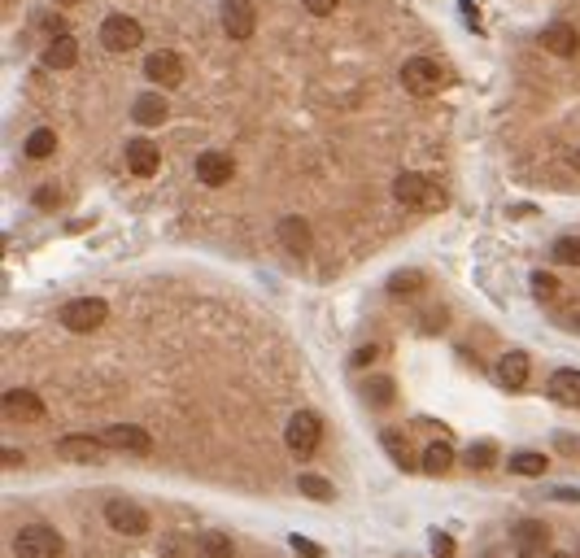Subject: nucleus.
Here are the masks:
<instances>
[{
  "label": "nucleus",
  "instance_id": "c85d7f7f",
  "mask_svg": "<svg viewBox=\"0 0 580 558\" xmlns=\"http://www.w3.org/2000/svg\"><path fill=\"white\" fill-rule=\"evenodd\" d=\"M424 289V275L419 270H398L393 279H388V292L393 297H410V292H419Z\"/></svg>",
  "mask_w": 580,
  "mask_h": 558
},
{
  "label": "nucleus",
  "instance_id": "7ed1b4c3",
  "mask_svg": "<svg viewBox=\"0 0 580 558\" xmlns=\"http://www.w3.org/2000/svg\"><path fill=\"white\" fill-rule=\"evenodd\" d=\"M402 88L410 96H432L446 88V66L437 57H410L402 66Z\"/></svg>",
  "mask_w": 580,
  "mask_h": 558
},
{
  "label": "nucleus",
  "instance_id": "1a4fd4ad",
  "mask_svg": "<svg viewBox=\"0 0 580 558\" xmlns=\"http://www.w3.org/2000/svg\"><path fill=\"white\" fill-rule=\"evenodd\" d=\"M105 524L123 536H144L149 533V511H140L135 502H123V497H118V502L105 506Z\"/></svg>",
  "mask_w": 580,
  "mask_h": 558
},
{
  "label": "nucleus",
  "instance_id": "0eeeda50",
  "mask_svg": "<svg viewBox=\"0 0 580 558\" xmlns=\"http://www.w3.org/2000/svg\"><path fill=\"white\" fill-rule=\"evenodd\" d=\"M0 410H5L9 424H40L44 419V397L31 393V388H9L0 397Z\"/></svg>",
  "mask_w": 580,
  "mask_h": 558
},
{
  "label": "nucleus",
  "instance_id": "79ce46f5",
  "mask_svg": "<svg viewBox=\"0 0 580 558\" xmlns=\"http://www.w3.org/2000/svg\"><path fill=\"white\" fill-rule=\"evenodd\" d=\"M5 5H9V0H5Z\"/></svg>",
  "mask_w": 580,
  "mask_h": 558
},
{
  "label": "nucleus",
  "instance_id": "a211bd4d",
  "mask_svg": "<svg viewBox=\"0 0 580 558\" xmlns=\"http://www.w3.org/2000/svg\"><path fill=\"white\" fill-rule=\"evenodd\" d=\"M497 380H502V388L519 393V388L528 384V354H519V349L502 354V362H497Z\"/></svg>",
  "mask_w": 580,
  "mask_h": 558
},
{
  "label": "nucleus",
  "instance_id": "39448f33",
  "mask_svg": "<svg viewBox=\"0 0 580 558\" xmlns=\"http://www.w3.org/2000/svg\"><path fill=\"white\" fill-rule=\"evenodd\" d=\"M62 328H70V332H96L105 318H110V306L101 301V297H79V301H70V306H62Z\"/></svg>",
  "mask_w": 580,
  "mask_h": 558
},
{
  "label": "nucleus",
  "instance_id": "2eb2a0df",
  "mask_svg": "<svg viewBox=\"0 0 580 558\" xmlns=\"http://www.w3.org/2000/svg\"><path fill=\"white\" fill-rule=\"evenodd\" d=\"M280 245L289 249V253H297V258H306V253H310V245H314L310 223H306V219H297V214L280 219Z\"/></svg>",
  "mask_w": 580,
  "mask_h": 558
},
{
  "label": "nucleus",
  "instance_id": "412c9836",
  "mask_svg": "<svg viewBox=\"0 0 580 558\" xmlns=\"http://www.w3.org/2000/svg\"><path fill=\"white\" fill-rule=\"evenodd\" d=\"M550 397H555L558 406L580 410V371H555V376H550Z\"/></svg>",
  "mask_w": 580,
  "mask_h": 558
},
{
  "label": "nucleus",
  "instance_id": "9d476101",
  "mask_svg": "<svg viewBox=\"0 0 580 558\" xmlns=\"http://www.w3.org/2000/svg\"><path fill=\"white\" fill-rule=\"evenodd\" d=\"M144 74L153 83H162V88H179L183 83V57H179L175 48H157V53L144 57Z\"/></svg>",
  "mask_w": 580,
  "mask_h": 558
},
{
  "label": "nucleus",
  "instance_id": "f8f14e48",
  "mask_svg": "<svg viewBox=\"0 0 580 558\" xmlns=\"http://www.w3.org/2000/svg\"><path fill=\"white\" fill-rule=\"evenodd\" d=\"M515 554L519 558H541L546 554V545L555 541L550 536V524H541V519H524V524H515Z\"/></svg>",
  "mask_w": 580,
  "mask_h": 558
},
{
  "label": "nucleus",
  "instance_id": "f03ea898",
  "mask_svg": "<svg viewBox=\"0 0 580 558\" xmlns=\"http://www.w3.org/2000/svg\"><path fill=\"white\" fill-rule=\"evenodd\" d=\"M62 550H66V541L48 524H26L14 536V554L18 558H62Z\"/></svg>",
  "mask_w": 580,
  "mask_h": 558
},
{
  "label": "nucleus",
  "instance_id": "c9c22d12",
  "mask_svg": "<svg viewBox=\"0 0 580 558\" xmlns=\"http://www.w3.org/2000/svg\"><path fill=\"white\" fill-rule=\"evenodd\" d=\"M558 454H572V458H580V436L563 432V436H558Z\"/></svg>",
  "mask_w": 580,
  "mask_h": 558
},
{
  "label": "nucleus",
  "instance_id": "20e7f679",
  "mask_svg": "<svg viewBox=\"0 0 580 558\" xmlns=\"http://www.w3.org/2000/svg\"><path fill=\"white\" fill-rule=\"evenodd\" d=\"M319 436H323V419L314 410H297L284 427V445H289L292 458H310L319 449Z\"/></svg>",
  "mask_w": 580,
  "mask_h": 558
},
{
  "label": "nucleus",
  "instance_id": "9b49d317",
  "mask_svg": "<svg viewBox=\"0 0 580 558\" xmlns=\"http://www.w3.org/2000/svg\"><path fill=\"white\" fill-rule=\"evenodd\" d=\"M219 23L231 40H249L253 26H258V14H253L249 0H219Z\"/></svg>",
  "mask_w": 580,
  "mask_h": 558
},
{
  "label": "nucleus",
  "instance_id": "a878e982",
  "mask_svg": "<svg viewBox=\"0 0 580 558\" xmlns=\"http://www.w3.org/2000/svg\"><path fill=\"white\" fill-rule=\"evenodd\" d=\"M362 402L367 406H388L393 402V380H388V376H371V380L362 384Z\"/></svg>",
  "mask_w": 580,
  "mask_h": 558
},
{
  "label": "nucleus",
  "instance_id": "ddd939ff",
  "mask_svg": "<svg viewBox=\"0 0 580 558\" xmlns=\"http://www.w3.org/2000/svg\"><path fill=\"white\" fill-rule=\"evenodd\" d=\"M101 441L110 449H123V454H149L153 449V436L144 432V427H135V424H113L101 432Z\"/></svg>",
  "mask_w": 580,
  "mask_h": 558
},
{
  "label": "nucleus",
  "instance_id": "a19ab883",
  "mask_svg": "<svg viewBox=\"0 0 580 558\" xmlns=\"http://www.w3.org/2000/svg\"><path fill=\"white\" fill-rule=\"evenodd\" d=\"M576 328H580V314H576Z\"/></svg>",
  "mask_w": 580,
  "mask_h": 558
},
{
  "label": "nucleus",
  "instance_id": "f3484780",
  "mask_svg": "<svg viewBox=\"0 0 580 558\" xmlns=\"http://www.w3.org/2000/svg\"><path fill=\"white\" fill-rule=\"evenodd\" d=\"M127 166H132V175H140V179L157 175V166H162V153H157L153 140H132V144H127Z\"/></svg>",
  "mask_w": 580,
  "mask_h": 558
},
{
  "label": "nucleus",
  "instance_id": "7c9ffc66",
  "mask_svg": "<svg viewBox=\"0 0 580 558\" xmlns=\"http://www.w3.org/2000/svg\"><path fill=\"white\" fill-rule=\"evenodd\" d=\"M555 262L558 267H580V236H563V240H558Z\"/></svg>",
  "mask_w": 580,
  "mask_h": 558
},
{
  "label": "nucleus",
  "instance_id": "f704fd0d",
  "mask_svg": "<svg viewBox=\"0 0 580 558\" xmlns=\"http://www.w3.org/2000/svg\"><path fill=\"white\" fill-rule=\"evenodd\" d=\"M301 5H306V14H314V18H328L336 9V0H301Z\"/></svg>",
  "mask_w": 580,
  "mask_h": 558
},
{
  "label": "nucleus",
  "instance_id": "72a5a7b5",
  "mask_svg": "<svg viewBox=\"0 0 580 558\" xmlns=\"http://www.w3.org/2000/svg\"><path fill=\"white\" fill-rule=\"evenodd\" d=\"M432 558H454V536L432 533Z\"/></svg>",
  "mask_w": 580,
  "mask_h": 558
},
{
  "label": "nucleus",
  "instance_id": "4468645a",
  "mask_svg": "<svg viewBox=\"0 0 580 558\" xmlns=\"http://www.w3.org/2000/svg\"><path fill=\"white\" fill-rule=\"evenodd\" d=\"M231 175H236V162L227 153H219V149L197 157V179H202L205 188H223V183H231Z\"/></svg>",
  "mask_w": 580,
  "mask_h": 558
},
{
  "label": "nucleus",
  "instance_id": "f257e3e1",
  "mask_svg": "<svg viewBox=\"0 0 580 558\" xmlns=\"http://www.w3.org/2000/svg\"><path fill=\"white\" fill-rule=\"evenodd\" d=\"M393 197H398V205H406V210H441V205H446V192H441L432 179L415 175V171H406V175L393 179Z\"/></svg>",
  "mask_w": 580,
  "mask_h": 558
},
{
  "label": "nucleus",
  "instance_id": "4c0bfd02",
  "mask_svg": "<svg viewBox=\"0 0 580 558\" xmlns=\"http://www.w3.org/2000/svg\"><path fill=\"white\" fill-rule=\"evenodd\" d=\"M35 201L44 205V210H48V205H57V188H40V192H35Z\"/></svg>",
  "mask_w": 580,
  "mask_h": 558
},
{
  "label": "nucleus",
  "instance_id": "473e14b6",
  "mask_svg": "<svg viewBox=\"0 0 580 558\" xmlns=\"http://www.w3.org/2000/svg\"><path fill=\"white\" fill-rule=\"evenodd\" d=\"M289 545L297 558H323V545H314L310 536H289Z\"/></svg>",
  "mask_w": 580,
  "mask_h": 558
},
{
  "label": "nucleus",
  "instance_id": "4be33fe9",
  "mask_svg": "<svg viewBox=\"0 0 580 558\" xmlns=\"http://www.w3.org/2000/svg\"><path fill=\"white\" fill-rule=\"evenodd\" d=\"M379 445H384V454H388V458H393L402 471L419 467V458H415V449H410V441H406L402 432H384V436H379Z\"/></svg>",
  "mask_w": 580,
  "mask_h": 558
},
{
  "label": "nucleus",
  "instance_id": "2f4dec72",
  "mask_svg": "<svg viewBox=\"0 0 580 558\" xmlns=\"http://www.w3.org/2000/svg\"><path fill=\"white\" fill-rule=\"evenodd\" d=\"M533 292H536V301H555V297H558V279H555V275H546V270H536V275H533Z\"/></svg>",
  "mask_w": 580,
  "mask_h": 558
},
{
  "label": "nucleus",
  "instance_id": "cd10ccee",
  "mask_svg": "<svg viewBox=\"0 0 580 558\" xmlns=\"http://www.w3.org/2000/svg\"><path fill=\"white\" fill-rule=\"evenodd\" d=\"M57 149V135L48 132V127H35V132L26 135V157H48Z\"/></svg>",
  "mask_w": 580,
  "mask_h": 558
},
{
  "label": "nucleus",
  "instance_id": "5701e85b",
  "mask_svg": "<svg viewBox=\"0 0 580 558\" xmlns=\"http://www.w3.org/2000/svg\"><path fill=\"white\" fill-rule=\"evenodd\" d=\"M419 467H424L428 475H446V471L454 467V445H449V441H432V445L424 449V458H419Z\"/></svg>",
  "mask_w": 580,
  "mask_h": 558
},
{
  "label": "nucleus",
  "instance_id": "bb28decb",
  "mask_svg": "<svg viewBox=\"0 0 580 558\" xmlns=\"http://www.w3.org/2000/svg\"><path fill=\"white\" fill-rule=\"evenodd\" d=\"M511 471H515V475H528V480H533V475H546V454L519 449V454L511 458Z\"/></svg>",
  "mask_w": 580,
  "mask_h": 558
},
{
  "label": "nucleus",
  "instance_id": "6ab92c4d",
  "mask_svg": "<svg viewBox=\"0 0 580 558\" xmlns=\"http://www.w3.org/2000/svg\"><path fill=\"white\" fill-rule=\"evenodd\" d=\"M541 44H546V53H555V57H572L580 48V35L572 23H555V26H546Z\"/></svg>",
  "mask_w": 580,
  "mask_h": 558
},
{
  "label": "nucleus",
  "instance_id": "393cba45",
  "mask_svg": "<svg viewBox=\"0 0 580 558\" xmlns=\"http://www.w3.org/2000/svg\"><path fill=\"white\" fill-rule=\"evenodd\" d=\"M463 463H467L471 471H489L493 463H497V445H493V441H476V445H467Z\"/></svg>",
  "mask_w": 580,
  "mask_h": 558
},
{
  "label": "nucleus",
  "instance_id": "aec40b11",
  "mask_svg": "<svg viewBox=\"0 0 580 558\" xmlns=\"http://www.w3.org/2000/svg\"><path fill=\"white\" fill-rule=\"evenodd\" d=\"M74 62H79V40H74V35H53V44L44 48V66L48 70H70L74 66Z\"/></svg>",
  "mask_w": 580,
  "mask_h": 558
},
{
  "label": "nucleus",
  "instance_id": "6e6552de",
  "mask_svg": "<svg viewBox=\"0 0 580 558\" xmlns=\"http://www.w3.org/2000/svg\"><path fill=\"white\" fill-rule=\"evenodd\" d=\"M105 441L101 436H84V432H74V436H62L57 441V454L66 458V463H84V467H96V463H105Z\"/></svg>",
  "mask_w": 580,
  "mask_h": 558
},
{
  "label": "nucleus",
  "instance_id": "ea45409f",
  "mask_svg": "<svg viewBox=\"0 0 580 558\" xmlns=\"http://www.w3.org/2000/svg\"><path fill=\"white\" fill-rule=\"evenodd\" d=\"M546 558H572V554H546Z\"/></svg>",
  "mask_w": 580,
  "mask_h": 558
},
{
  "label": "nucleus",
  "instance_id": "58836bf2",
  "mask_svg": "<svg viewBox=\"0 0 580 558\" xmlns=\"http://www.w3.org/2000/svg\"><path fill=\"white\" fill-rule=\"evenodd\" d=\"M572 162H576V171H580V149H576V157H572Z\"/></svg>",
  "mask_w": 580,
  "mask_h": 558
},
{
  "label": "nucleus",
  "instance_id": "423d86ee",
  "mask_svg": "<svg viewBox=\"0 0 580 558\" xmlns=\"http://www.w3.org/2000/svg\"><path fill=\"white\" fill-rule=\"evenodd\" d=\"M140 40H144V26L127 18V14H110L101 23V44L110 53H132V48H140Z\"/></svg>",
  "mask_w": 580,
  "mask_h": 558
},
{
  "label": "nucleus",
  "instance_id": "c756f323",
  "mask_svg": "<svg viewBox=\"0 0 580 558\" xmlns=\"http://www.w3.org/2000/svg\"><path fill=\"white\" fill-rule=\"evenodd\" d=\"M297 485H301V493H306V497H314V502H332V497H336V489L323 480V475H301Z\"/></svg>",
  "mask_w": 580,
  "mask_h": 558
},
{
  "label": "nucleus",
  "instance_id": "dca6fc26",
  "mask_svg": "<svg viewBox=\"0 0 580 558\" xmlns=\"http://www.w3.org/2000/svg\"><path fill=\"white\" fill-rule=\"evenodd\" d=\"M132 118L140 127H162V122L171 118V105H166V96H157V92H140L132 105Z\"/></svg>",
  "mask_w": 580,
  "mask_h": 558
},
{
  "label": "nucleus",
  "instance_id": "e433bc0d",
  "mask_svg": "<svg viewBox=\"0 0 580 558\" xmlns=\"http://www.w3.org/2000/svg\"><path fill=\"white\" fill-rule=\"evenodd\" d=\"M376 354H379V345H362L354 354V367H367V362H376Z\"/></svg>",
  "mask_w": 580,
  "mask_h": 558
},
{
  "label": "nucleus",
  "instance_id": "b1692460",
  "mask_svg": "<svg viewBox=\"0 0 580 558\" xmlns=\"http://www.w3.org/2000/svg\"><path fill=\"white\" fill-rule=\"evenodd\" d=\"M197 558H236V545H231V536L223 533H205L197 541Z\"/></svg>",
  "mask_w": 580,
  "mask_h": 558
}]
</instances>
